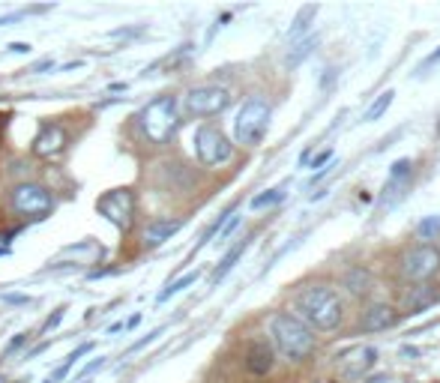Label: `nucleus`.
Listing matches in <instances>:
<instances>
[{
    "label": "nucleus",
    "mask_w": 440,
    "mask_h": 383,
    "mask_svg": "<svg viewBox=\"0 0 440 383\" xmlns=\"http://www.w3.org/2000/svg\"><path fill=\"white\" fill-rule=\"evenodd\" d=\"M297 311L306 324H312L315 329H324V332L336 329L345 320L342 299H338V294L333 288H324V285L303 290V294L297 297Z\"/></svg>",
    "instance_id": "f257e3e1"
},
{
    "label": "nucleus",
    "mask_w": 440,
    "mask_h": 383,
    "mask_svg": "<svg viewBox=\"0 0 440 383\" xmlns=\"http://www.w3.org/2000/svg\"><path fill=\"white\" fill-rule=\"evenodd\" d=\"M269 336H273V347L282 354L285 359H306L312 357L315 350V336L312 329H308L303 320L294 318V315H285V311H278V315L269 318Z\"/></svg>",
    "instance_id": "f03ea898"
},
{
    "label": "nucleus",
    "mask_w": 440,
    "mask_h": 383,
    "mask_svg": "<svg viewBox=\"0 0 440 383\" xmlns=\"http://www.w3.org/2000/svg\"><path fill=\"white\" fill-rule=\"evenodd\" d=\"M138 129L150 144H165L180 126V102L177 96H156L138 111Z\"/></svg>",
    "instance_id": "7ed1b4c3"
},
{
    "label": "nucleus",
    "mask_w": 440,
    "mask_h": 383,
    "mask_svg": "<svg viewBox=\"0 0 440 383\" xmlns=\"http://www.w3.org/2000/svg\"><path fill=\"white\" fill-rule=\"evenodd\" d=\"M269 120H273V108H269L267 99L255 96L243 102V108L237 111V120H234V138L237 144L243 147H258L269 129Z\"/></svg>",
    "instance_id": "20e7f679"
},
{
    "label": "nucleus",
    "mask_w": 440,
    "mask_h": 383,
    "mask_svg": "<svg viewBox=\"0 0 440 383\" xmlns=\"http://www.w3.org/2000/svg\"><path fill=\"white\" fill-rule=\"evenodd\" d=\"M96 213L111 221L114 228L129 230V228H132V221H135V195H132V189H111V192H105V195H99Z\"/></svg>",
    "instance_id": "39448f33"
},
{
    "label": "nucleus",
    "mask_w": 440,
    "mask_h": 383,
    "mask_svg": "<svg viewBox=\"0 0 440 383\" xmlns=\"http://www.w3.org/2000/svg\"><path fill=\"white\" fill-rule=\"evenodd\" d=\"M231 105V93L228 87H219V84H201V87H192L183 99V108L186 114L192 117H213V114H222V111Z\"/></svg>",
    "instance_id": "423d86ee"
},
{
    "label": "nucleus",
    "mask_w": 440,
    "mask_h": 383,
    "mask_svg": "<svg viewBox=\"0 0 440 383\" xmlns=\"http://www.w3.org/2000/svg\"><path fill=\"white\" fill-rule=\"evenodd\" d=\"M195 153H198V159H201V165L219 168V165H225L228 159H231L234 144L228 141V135L222 132V129L201 126L195 132Z\"/></svg>",
    "instance_id": "0eeeda50"
},
{
    "label": "nucleus",
    "mask_w": 440,
    "mask_h": 383,
    "mask_svg": "<svg viewBox=\"0 0 440 383\" xmlns=\"http://www.w3.org/2000/svg\"><path fill=\"white\" fill-rule=\"evenodd\" d=\"M13 210L24 219H45L54 210V198L39 183H18L13 189Z\"/></svg>",
    "instance_id": "6e6552de"
},
{
    "label": "nucleus",
    "mask_w": 440,
    "mask_h": 383,
    "mask_svg": "<svg viewBox=\"0 0 440 383\" xmlns=\"http://www.w3.org/2000/svg\"><path fill=\"white\" fill-rule=\"evenodd\" d=\"M437 273H440V251L432 243H419V246L404 251V258H402V276L404 279L423 285V281H428Z\"/></svg>",
    "instance_id": "1a4fd4ad"
},
{
    "label": "nucleus",
    "mask_w": 440,
    "mask_h": 383,
    "mask_svg": "<svg viewBox=\"0 0 440 383\" xmlns=\"http://www.w3.org/2000/svg\"><path fill=\"white\" fill-rule=\"evenodd\" d=\"M66 144H69L66 129L60 126V123H45V126L36 132L30 150H33V156H39V159H54V156L63 153Z\"/></svg>",
    "instance_id": "9d476101"
},
{
    "label": "nucleus",
    "mask_w": 440,
    "mask_h": 383,
    "mask_svg": "<svg viewBox=\"0 0 440 383\" xmlns=\"http://www.w3.org/2000/svg\"><path fill=\"white\" fill-rule=\"evenodd\" d=\"M375 362H377V350L368 347V345H359V347L351 350V354L342 357L338 368H342V377L356 380V377H366L368 371L375 368Z\"/></svg>",
    "instance_id": "9b49d317"
},
{
    "label": "nucleus",
    "mask_w": 440,
    "mask_h": 383,
    "mask_svg": "<svg viewBox=\"0 0 440 383\" xmlns=\"http://www.w3.org/2000/svg\"><path fill=\"white\" fill-rule=\"evenodd\" d=\"M183 228V219H153L144 228V249H159Z\"/></svg>",
    "instance_id": "f8f14e48"
},
{
    "label": "nucleus",
    "mask_w": 440,
    "mask_h": 383,
    "mask_svg": "<svg viewBox=\"0 0 440 383\" xmlns=\"http://www.w3.org/2000/svg\"><path fill=\"white\" fill-rule=\"evenodd\" d=\"M273 366H276V350L267 341H252L246 350V368L252 375H269Z\"/></svg>",
    "instance_id": "ddd939ff"
},
{
    "label": "nucleus",
    "mask_w": 440,
    "mask_h": 383,
    "mask_svg": "<svg viewBox=\"0 0 440 383\" xmlns=\"http://www.w3.org/2000/svg\"><path fill=\"white\" fill-rule=\"evenodd\" d=\"M395 320H398V311L389 302H372L363 311V329H368V332L389 329V327H395Z\"/></svg>",
    "instance_id": "4468645a"
},
{
    "label": "nucleus",
    "mask_w": 440,
    "mask_h": 383,
    "mask_svg": "<svg viewBox=\"0 0 440 383\" xmlns=\"http://www.w3.org/2000/svg\"><path fill=\"white\" fill-rule=\"evenodd\" d=\"M342 285H345V290H347L351 297H366L368 290L375 288V279H372V273H368V269L351 267V269H345V273H342Z\"/></svg>",
    "instance_id": "2eb2a0df"
},
{
    "label": "nucleus",
    "mask_w": 440,
    "mask_h": 383,
    "mask_svg": "<svg viewBox=\"0 0 440 383\" xmlns=\"http://www.w3.org/2000/svg\"><path fill=\"white\" fill-rule=\"evenodd\" d=\"M246 246H249V240H239V243L228 251V255L222 258V264H219L216 269H213V276H210V281H213V285H219V281H222L228 273H231V269L237 267V260L243 258V251H246Z\"/></svg>",
    "instance_id": "dca6fc26"
},
{
    "label": "nucleus",
    "mask_w": 440,
    "mask_h": 383,
    "mask_svg": "<svg viewBox=\"0 0 440 383\" xmlns=\"http://www.w3.org/2000/svg\"><path fill=\"white\" fill-rule=\"evenodd\" d=\"M440 299V294L434 288H414V294L407 297V311H423V308H428V306H434V302Z\"/></svg>",
    "instance_id": "f3484780"
},
{
    "label": "nucleus",
    "mask_w": 440,
    "mask_h": 383,
    "mask_svg": "<svg viewBox=\"0 0 440 383\" xmlns=\"http://www.w3.org/2000/svg\"><path fill=\"white\" fill-rule=\"evenodd\" d=\"M90 350H93V345H90V341H87V345H81V347H75V350H72V354H69V357H66V362H63V366H60V368H57V371H54V375H52V377H48L45 383H57L60 377H66V371H69V368H72V366H75V362H78V359H81L84 354H90Z\"/></svg>",
    "instance_id": "a211bd4d"
},
{
    "label": "nucleus",
    "mask_w": 440,
    "mask_h": 383,
    "mask_svg": "<svg viewBox=\"0 0 440 383\" xmlns=\"http://www.w3.org/2000/svg\"><path fill=\"white\" fill-rule=\"evenodd\" d=\"M393 96H395L393 90H386V93H381V96H377V102H372V105H368V111L363 114V123H375V120L381 117L389 105H393Z\"/></svg>",
    "instance_id": "6ab92c4d"
},
{
    "label": "nucleus",
    "mask_w": 440,
    "mask_h": 383,
    "mask_svg": "<svg viewBox=\"0 0 440 383\" xmlns=\"http://www.w3.org/2000/svg\"><path fill=\"white\" fill-rule=\"evenodd\" d=\"M195 281H198V269H195V273H186L183 279H177V281H171V285H168V288L162 290V294H159V302L171 299L174 294H180V290H186L189 285H195Z\"/></svg>",
    "instance_id": "aec40b11"
},
{
    "label": "nucleus",
    "mask_w": 440,
    "mask_h": 383,
    "mask_svg": "<svg viewBox=\"0 0 440 383\" xmlns=\"http://www.w3.org/2000/svg\"><path fill=\"white\" fill-rule=\"evenodd\" d=\"M315 45H317V36H308L306 42H299V45L294 48V52L288 54V66H291V69H294V66H299L308 54H312V48H315Z\"/></svg>",
    "instance_id": "412c9836"
},
{
    "label": "nucleus",
    "mask_w": 440,
    "mask_h": 383,
    "mask_svg": "<svg viewBox=\"0 0 440 383\" xmlns=\"http://www.w3.org/2000/svg\"><path fill=\"white\" fill-rule=\"evenodd\" d=\"M282 198H285V189H267V192H261V195L252 198V210H267V207L278 204Z\"/></svg>",
    "instance_id": "4be33fe9"
},
{
    "label": "nucleus",
    "mask_w": 440,
    "mask_h": 383,
    "mask_svg": "<svg viewBox=\"0 0 440 383\" xmlns=\"http://www.w3.org/2000/svg\"><path fill=\"white\" fill-rule=\"evenodd\" d=\"M315 13H317V6H306L303 13H299V15L294 18V24H291V30H288V36L297 39L299 33H306V30H308V22L315 18Z\"/></svg>",
    "instance_id": "5701e85b"
},
{
    "label": "nucleus",
    "mask_w": 440,
    "mask_h": 383,
    "mask_svg": "<svg viewBox=\"0 0 440 383\" xmlns=\"http://www.w3.org/2000/svg\"><path fill=\"white\" fill-rule=\"evenodd\" d=\"M411 168H414L411 159H398V162H393V171H389V183H395V180L407 177V174H411Z\"/></svg>",
    "instance_id": "b1692460"
},
{
    "label": "nucleus",
    "mask_w": 440,
    "mask_h": 383,
    "mask_svg": "<svg viewBox=\"0 0 440 383\" xmlns=\"http://www.w3.org/2000/svg\"><path fill=\"white\" fill-rule=\"evenodd\" d=\"M434 234H440V216H432V219H425L423 225H419V237L423 240H432Z\"/></svg>",
    "instance_id": "393cba45"
},
{
    "label": "nucleus",
    "mask_w": 440,
    "mask_h": 383,
    "mask_svg": "<svg viewBox=\"0 0 440 383\" xmlns=\"http://www.w3.org/2000/svg\"><path fill=\"white\" fill-rule=\"evenodd\" d=\"M27 338H30V336H27V332H18V336H15L13 341H9V345H6V350H3V357H13V354H15V350H18V347H22V345H27Z\"/></svg>",
    "instance_id": "a878e982"
},
{
    "label": "nucleus",
    "mask_w": 440,
    "mask_h": 383,
    "mask_svg": "<svg viewBox=\"0 0 440 383\" xmlns=\"http://www.w3.org/2000/svg\"><path fill=\"white\" fill-rule=\"evenodd\" d=\"M329 159H333V150H321V153H317L315 159H308V162H306V168H321V165H327L329 162Z\"/></svg>",
    "instance_id": "bb28decb"
},
{
    "label": "nucleus",
    "mask_w": 440,
    "mask_h": 383,
    "mask_svg": "<svg viewBox=\"0 0 440 383\" xmlns=\"http://www.w3.org/2000/svg\"><path fill=\"white\" fill-rule=\"evenodd\" d=\"M105 366V357H99V359H93V362H90V366H84L81 368V375H78V380H87L90 375H93V371H99V368H102Z\"/></svg>",
    "instance_id": "cd10ccee"
},
{
    "label": "nucleus",
    "mask_w": 440,
    "mask_h": 383,
    "mask_svg": "<svg viewBox=\"0 0 440 383\" xmlns=\"http://www.w3.org/2000/svg\"><path fill=\"white\" fill-rule=\"evenodd\" d=\"M437 63H440V45H437L434 52L423 60V63H419V72H428V69H432V66H437Z\"/></svg>",
    "instance_id": "c85d7f7f"
},
{
    "label": "nucleus",
    "mask_w": 440,
    "mask_h": 383,
    "mask_svg": "<svg viewBox=\"0 0 440 383\" xmlns=\"http://www.w3.org/2000/svg\"><path fill=\"white\" fill-rule=\"evenodd\" d=\"M159 336H162V327H159V329H153V332H147V336H144L141 341H135V345H132V347H129V350H141L144 345H150V341H156Z\"/></svg>",
    "instance_id": "c756f323"
},
{
    "label": "nucleus",
    "mask_w": 440,
    "mask_h": 383,
    "mask_svg": "<svg viewBox=\"0 0 440 383\" xmlns=\"http://www.w3.org/2000/svg\"><path fill=\"white\" fill-rule=\"evenodd\" d=\"M63 311H66V308H54V315H52V318H48V320H45V324H42V332H48V329H54V327L60 324V320H63Z\"/></svg>",
    "instance_id": "7c9ffc66"
},
{
    "label": "nucleus",
    "mask_w": 440,
    "mask_h": 383,
    "mask_svg": "<svg viewBox=\"0 0 440 383\" xmlns=\"http://www.w3.org/2000/svg\"><path fill=\"white\" fill-rule=\"evenodd\" d=\"M237 225H239V216H234L231 221H228V225H222V230H219V240H228V237H231Z\"/></svg>",
    "instance_id": "2f4dec72"
},
{
    "label": "nucleus",
    "mask_w": 440,
    "mask_h": 383,
    "mask_svg": "<svg viewBox=\"0 0 440 383\" xmlns=\"http://www.w3.org/2000/svg\"><path fill=\"white\" fill-rule=\"evenodd\" d=\"M45 69H54V60L48 57V60H39L36 66H30V72H45Z\"/></svg>",
    "instance_id": "473e14b6"
},
{
    "label": "nucleus",
    "mask_w": 440,
    "mask_h": 383,
    "mask_svg": "<svg viewBox=\"0 0 440 383\" xmlns=\"http://www.w3.org/2000/svg\"><path fill=\"white\" fill-rule=\"evenodd\" d=\"M9 52H13V54H27L30 45L27 42H13V45H9Z\"/></svg>",
    "instance_id": "72a5a7b5"
},
{
    "label": "nucleus",
    "mask_w": 440,
    "mask_h": 383,
    "mask_svg": "<svg viewBox=\"0 0 440 383\" xmlns=\"http://www.w3.org/2000/svg\"><path fill=\"white\" fill-rule=\"evenodd\" d=\"M138 320H141V315H132V318H129L126 324H123V329H135V327H138Z\"/></svg>",
    "instance_id": "f704fd0d"
},
{
    "label": "nucleus",
    "mask_w": 440,
    "mask_h": 383,
    "mask_svg": "<svg viewBox=\"0 0 440 383\" xmlns=\"http://www.w3.org/2000/svg\"><path fill=\"white\" fill-rule=\"evenodd\" d=\"M437 132H440V126H437Z\"/></svg>",
    "instance_id": "c9c22d12"
}]
</instances>
